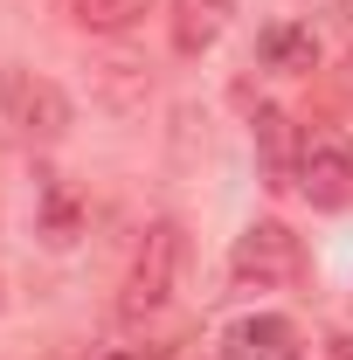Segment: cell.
I'll return each mask as SVG.
<instances>
[{"label":"cell","mask_w":353,"mask_h":360,"mask_svg":"<svg viewBox=\"0 0 353 360\" xmlns=\"http://www.w3.org/2000/svg\"><path fill=\"white\" fill-rule=\"evenodd\" d=\"M180 270H187V229L180 222H146L132 250V270H125V284H118V319L125 326H153V319H167L180 291Z\"/></svg>","instance_id":"obj_1"},{"label":"cell","mask_w":353,"mask_h":360,"mask_svg":"<svg viewBox=\"0 0 353 360\" xmlns=\"http://www.w3.org/2000/svg\"><path fill=\"white\" fill-rule=\"evenodd\" d=\"M77 104L56 77H35V70H0V132L14 146H56L70 132Z\"/></svg>","instance_id":"obj_2"},{"label":"cell","mask_w":353,"mask_h":360,"mask_svg":"<svg viewBox=\"0 0 353 360\" xmlns=\"http://www.w3.org/2000/svg\"><path fill=\"white\" fill-rule=\"evenodd\" d=\"M298 277H305V243L291 236V222L264 215L236 236V250H229V284L236 291H284Z\"/></svg>","instance_id":"obj_3"},{"label":"cell","mask_w":353,"mask_h":360,"mask_svg":"<svg viewBox=\"0 0 353 360\" xmlns=\"http://www.w3.org/2000/svg\"><path fill=\"white\" fill-rule=\"evenodd\" d=\"M298 194L312 208H347L353 201V139L347 132H305L298 146Z\"/></svg>","instance_id":"obj_4"},{"label":"cell","mask_w":353,"mask_h":360,"mask_svg":"<svg viewBox=\"0 0 353 360\" xmlns=\"http://www.w3.org/2000/svg\"><path fill=\"white\" fill-rule=\"evenodd\" d=\"M222 360H305V333L284 312H250L222 333Z\"/></svg>","instance_id":"obj_5"},{"label":"cell","mask_w":353,"mask_h":360,"mask_svg":"<svg viewBox=\"0 0 353 360\" xmlns=\"http://www.w3.org/2000/svg\"><path fill=\"white\" fill-rule=\"evenodd\" d=\"M250 139H257V153H264V187H298V146L305 132H291V118L277 111V104H257V118H250Z\"/></svg>","instance_id":"obj_6"},{"label":"cell","mask_w":353,"mask_h":360,"mask_svg":"<svg viewBox=\"0 0 353 360\" xmlns=\"http://www.w3.org/2000/svg\"><path fill=\"white\" fill-rule=\"evenodd\" d=\"M229 21H236V0H174V14H167V35H174V56H208V49L229 35Z\"/></svg>","instance_id":"obj_7"},{"label":"cell","mask_w":353,"mask_h":360,"mask_svg":"<svg viewBox=\"0 0 353 360\" xmlns=\"http://www.w3.org/2000/svg\"><path fill=\"white\" fill-rule=\"evenodd\" d=\"M35 236H42L49 250H77V236H84V201H77L70 180L35 174Z\"/></svg>","instance_id":"obj_8"},{"label":"cell","mask_w":353,"mask_h":360,"mask_svg":"<svg viewBox=\"0 0 353 360\" xmlns=\"http://www.w3.org/2000/svg\"><path fill=\"white\" fill-rule=\"evenodd\" d=\"M257 56H264V70H277V77H305V70H319V35H312L305 21H270L264 35H257Z\"/></svg>","instance_id":"obj_9"},{"label":"cell","mask_w":353,"mask_h":360,"mask_svg":"<svg viewBox=\"0 0 353 360\" xmlns=\"http://www.w3.org/2000/svg\"><path fill=\"white\" fill-rule=\"evenodd\" d=\"M90 90H97L111 111H139V104L153 97V77H146L139 56H97V63H90Z\"/></svg>","instance_id":"obj_10"},{"label":"cell","mask_w":353,"mask_h":360,"mask_svg":"<svg viewBox=\"0 0 353 360\" xmlns=\"http://www.w3.org/2000/svg\"><path fill=\"white\" fill-rule=\"evenodd\" d=\"M63 7H70V21L84 35H132L153 14V0H63Z\"/></svg>","instance_id":"obj_11"},{"label":"cell","mask_w":353,"mask_h":360,"mask_svg":"<svg viewBox=\"0 0 353 360\" xmlns=\"http://www.w3.org/2000/svg\"><path fill=\"white\" fill-rule=\"evenodd\" d=\"M90 360H153V347H97Z\"/></svg>","instance_id":"obj_12"},{"label":"cell","mask_w":353,"mask_h":360,"mask_svg":"<svg viewBox=\"0 0 353 360\" xmlns=\"http://www.w3.org/2000/svg\"><path fill=\"white\" fill-rule=\"evenodd\" d=\"M0 305H7V284H0Z\"/></svg>","instance_id":"obj_13"}]
</instances>
